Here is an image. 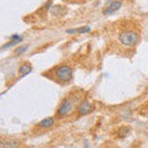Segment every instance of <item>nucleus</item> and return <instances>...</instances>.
I'll return each instance as SVG.
<instances>
[{
  "label": "nucleus",
  "instance_id": "f257e3e1",
  "mask_svg": "<svg viewBox=\"0 0 148 148\" xmlns=\"http://www.w3.org/2000/svg\"><path fill=\"white\" fill-rule=\"evenodd\" d=\"M56 79L62 82H70L73 79V70L69 65H59L54 70Z\"/></svg>",
  "mask_w": 148,
  "mask_h": 148
},
{
  "label": "nucleus",
  "instance_id": "f03ea898",
  "mask_svg": "<svg viewBox=\"0 0 148 148\" xmlns=\"http://www.w3.org/2000/svg\"><path fill=\"white\" fill-rule=\"evenodd\" d=\"M119 40H120V42H121L123 46H125V47H132V46H134V45L138 42L139 36H138V33H136L134 31L128 30V31H123V32L120 33Z\"/></svg>",
  "mask_w": 148,
  "mask_h": 148
},
{
  "label": "nucleus",
  "instance_id": "7ed1b4c3",
  "mask_svg": "<svg viewBox=\"0 0 148 148\" xmlns=\"http://www.w3.org/2000/svg\"><path fill=\"white\" fill-rule=\"evenodd\" d=\"M122 7V2L119 0H110L107 2V5L104 7L103 9V14L104 15H113L114 13H116L120 8Z\"/></svg>",
  "mask_w": 148,
  "mask_h": 148
},
{
  "label": "nucleus",
  "instance_id": "20e7f679",
  "mask_svg": "<svg viewBox=\"0 0 148 148\" xmlns=\"http://www.w3.org/2000/svg\"><path fill=\"white\" fill-rule=\"evenodd\" d=\"M71 111H72V100L66 98L60 103V105L57 110V115L58 116H65Z\"/></svg>",
  "mask_w": 148,
  "mask_h": 148
},
{
  "label": "nucleus",
  "instance_id": "39448f33",
  "mask_svg": "<svg viewBox=\"0 0 148 148\" xmlns=\"http://www.w3.org/2000/svg\"><path fill=\"white\" fill-rule=\"evenodd\" d=\"M92 111V106L88 100H83L79 106H77V113L80 115H87Z\"/></svg>",
  "mask_w": 148,
  "mask_h": 148
},
{
  "label": "nucleus",
  "instance_id": "423d86ee",
  "mask_svg": "<svg viewBox=\"0 0 148 148\" xmlns=\"http://www.w3.org/2000/svg\"><path fill=\"white\" fill-rule=\"evenodd\" d=\"M31 72H32V65L30 63H24L18 69L19 77H24V76H26L27 74H30Z\"/></svg>",
  "mask_w": 148,
  "mask_h": 148
},
{
  "label": "nucleus",
  "instance_id": "0eeeda50",
  "mask_svg": "<svg viewBox=\"0 0 148 148\" xmlns=\"http://www.w3.org/2000/svg\"><path fill=\"white\" fill-rule=\"evenodd\" d=\"M54 121H55V120H54V117H53V116L46 117V119L41 120V121L38 123V127H39V128H41V129H48V128L53 127Z\"/></svg>",
  "mask_w": 148,
  "mask_h": 148
},
{
  "label": "nucleus",
  "instance_id": "6e6552de",
  "mask_svg": "<svg viewBox=\"0 0 148 148\" xmlns=\"http://www.w3.org/2000/svg\"><path fill=\"white\" fill-rule=\"evenodd\" d=\"M130 128L128 125H123V127H121L119 131H117V134H119V137L120 138H125V137H128L130 133Z\"/></svg>",
  "mask_w": 148,
  "mask_h": 148
},
{
  "label": "nucleus",
  "instance_id": "1a4fd4ad",
  "mask_svg": "<svg viewBox=\"0 0 148 148\" xmlns=\"http://www.w3.org/2000/svg\"><path fill=\"white\" fill-rule=\"evenodd\" d=\"M27 49H29V46H19V47H17V48L14 50V54L16 56H19V55H22V54H24Z\"/></svg>",
  "mask_w": 148,
  "mask_h": 148
},
{
  "label": "nucleus",
  "instance_id": "9d476101",
  "mask_svg": "<svg viewBox=\"0 0 148 148\" xmlns=\"http://www.w3.org/2000/svg\"><path fill=\"white\" fill-rule=\"evenodd\" d=\"M89 31H90V27L89 26H82V27L75 29V32H77V33H87Z\"/></svg>",
  "mask_w": 148,
  "mask_h": 148
},
{
  "label": "nucleus",
  "instance_id": "9b49d317",
  "mask_svg": "<svg viewBox=\"0 0 148 148\" xmlns=\"http://www.w3.org/2000/svg\"><path fill=\"white\" fill-rule=\"evenodd\" d=\"M16 146V143L15 141H6V143H1V147H15Z\"/></svg>",
  "mask_w": 148,
  "mask_h": 148
},
{
  "label": "nucleus",
  "instance_id": "f8f14e48",
  "mask_svg": "<svg viewBox=\"0 0 148 148\" xmlns=\"http://www.w3.org/2000/svg\"><path fill=\"white\" fill-rule=\"evenodd\" d=\"M75 32V30H73V29H70V30H66V33H69V34H72V33H74Z\"/></svg>",
  "mask_w": 148,
  "mask_h": 148
}]
</instances>
